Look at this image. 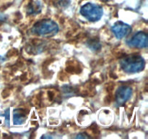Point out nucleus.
Listing matches in <instances>:
<instances>
[{"mask_svg":"<svg viewBox=\"0 0 148 139\" xmlns=\"http://www.w3.org/2000/svg\"><path fill=\"white\" fill-rule=\"evenodd\" d=\"M121 70L127 74H134L140 72L145 67V60L140 54L127 55L121 58L119 61Z\"/></svg>","mask_w":148,"mask_h":139,"instance_id":"f257e3e1","label":"nucleus"},{"mask_svg":"<svg viewBox=\"0 0 148 139\" xmlns=\"http://www.w3.org/2000/svg\"><path fill=\"white\" fill-rule=\"evenodd\" d=\"M31 30L33 33L38 36L50 38L59 33V27L51 19H44L35 23Z\"/></svg>","mask_w":148,"mask_h":139,"instance_id":"f03ea898","label":"nucleus"},{"mask_svg":"<svg viewBox=\"0 0 148 139\" xmlns=\"http://www.w3.org/2000/svg\"><path fill=\"white\" fill-rule=\"evenodd\" d=\"M81 15L90 23L99 21L103 14V9L101 6L88 2L81 7L79 10Z\"/></svg>","mask_w":148,"mask_h":139,"instance_id":"7ed1b4c3","label":"nucleus"},{"mask_svg":"<svg viewBox=\"0 0 148 139\" xmlns=\"http://www.w3.org/2000/svg\"><path fill=\"white\" fill-rule=\"evenodd\" d=\"M127 44L132 48L145 49L148 45V36L143 31H139L127 41Z\"/></svg>","mask_w":148,"mask_h":139,"instance_id":"20e7f679","label":"nucleus"},{"mask_svg":"<svg viewBox=\"0 0 148 139\" xmlns=\"http://www.w3.org/2000/svg\"><path fill=\"white\" fill-rule=\"evenodd\" d=\"M112 33L117 39H122L132 32V26L123 22H117L111 28Z\"/></svg>","mask_w":148,"mask_h":139,"instance_id":"39448f33","label":"nucleus"},{"mask_svg":"<svg viewBox=\"0 0 148 139\" xmlns=\"http://www.w3.org/2000/svg\"><path fill=\"white\" fill-rule=\"evenodd\" d=\"M132 95V89L127 85L119 87L116 91V102L119 106L125 104Z\"/></svg>","mask_w":148,"mask_h":139,"instance_id":"423d86ee","label":"nucleus"},{"mask_svg":"<svg viewBox=\"0 0 148 139\" xmlns=\"http://www.w3.org/2000/svg\"><path fill=\"white\" fill-rule=\"evenodd\" d=\"M26 119H27V114L25 110L21 109H17L14 110L13 113V122L14 125H20L25 123Z\"/></svg>","mask_w":148,"mask_h":139,"instance_id":"0eeeda50","label":"nucleus"},{"mask_svg":"<svg viewBox=\"0 0 148 139\" xmlns=\"http://www.w3.org/2000/svg\"><path fill=\"white\" fill-rule=\"evenodd\" d=\"M42 10V7L38 1H33L29 4L27 9V13L30 15H36L40 12Z\"/></svg>","mask_w":148,"mask_h":139,"instance_id":"6e6552de","label":"nucleus"},{"mask_svg":"<svg viewBox=\"0 0 148 139\" xmlns=\"http://www.w3.org/2000/svg\"><path fill=\"white\" fill-rule=\"evenodd\" d=\"M88 46L92 51H98L101 49V45L99 41L96 40H91L90 41L89 43H88Z\"/></svg>","mask_w":148,"mask_h":139,"instance_id":"1a4fd4ad","label":"nucleus"},{"mask_svg":"<svg viewBox=\"0 0 148 139\" xmlns=\"http://www.w3.org/2000/svg\"><path fill=\"white\" fill-rule=\"evenodd\" d=\"M5 117V124L7 127H10V109H7L6 110L5 113L4 114Z\"/></svg>","mask_w":148,"mask_h":139,"instance_id":"9d476101","label":"nucleus"},{"mask_svg":"<svg viewBox=\"0 0 148 139\" xmlns=\"http://www.w3.org/2000/svg\"><path fill=\"white\" fill-rule=\"evenodd\" d=\"M75 138H88V136L86 135H81V133H79V134L77 135Z\"/></svg>","mask_w":148,"mask_h":139,"instance_id":"9b49d317","label":"nucleus"},{"mask_svg":"<svg viewBox=\"0 0 148 139\" xmlns=\"http://www.w3.org/2000/svg\"><path fill=\"white\" fill-rule=\"evenodd\" d=\"M101 1H111V0H101Z\"/></svg>","mask_w":148,"mask_h":139,"instance_id":"f8f14e48","label":"nucleus"}]
</instances>
